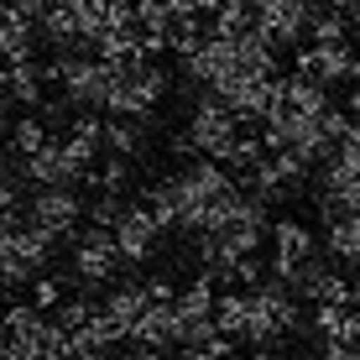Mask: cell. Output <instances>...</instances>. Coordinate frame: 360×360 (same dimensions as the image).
<instances>
[{"label": "cell", "mask_w": 360, "mask_h": 360, "mask_svg": "<svg viewBox=\"0 0 360 360\" xmlns=\"http://www.w3.org/2000/svg\"><path fill=\"white\" fill-rule=\"evenodd\" d=\"M355 47L350 42H303L292 53V73H314L324 84H340V79H355Z\"/></svg>", "instance_id": "obj_1"}, {"label": "cell", "mask_w": 360, "mask_h": 360, "mask_svg": "<svg viewBox=\"0 0 360 360\" xmlns=\"http://www.w3.org/2000/svg\"><path fill=\"white\" fill-rule=\"evenodd\" d=\"M157 235H162V225L146 214L141 198L126 204V214H120V225H115V245H120V256H126V266L152 262V256H157Z\"/></svg>", "instance_id": "obj_2"}, {"label": "cell", "mask_w": 360, "mask_h": 360, "mask_svg": "<svg viewBox=\"0 0 360 360\" xmlns=\"http://www.w3.org/2000/svg\"><path fill=\"white\" fill-rule=\"evenodd\" d=\"M21 172H27L32 188H53V183H79V167L68 162L63 141H47L42 152H32L27 162H21Z\"/></svg>", "instance_id": "obj_3"}, {"label": "cell", "mask_w": 360, "mask_h": 360, "mask_svg": "<svg viewBox=\"0 0 360 360\" xmlns=\"http://www.w3.org/2000/svg\"><path fill=\"white\" fill-rule=\"evenodd\" d=\"M0 79H6V89H11V99H16L21 110H42L47 105V73H42L37 58H27V63H6Z\"/></svg>", "instance_id": "obj_4"}, {"label": "cell", "mask_w": 360, "mask_h": 360, "mask_svg": "<svg viewBox=\"0 0 360 360\" xmlns=\"http://www.w3.org/2000/svg\"><path fill=\"white\" fill-rule=\"evenodd\" d=\"M146 308H152V297H146L141 282H126V277H120V282H110V288H105V314L120 319L126 334H136V324L146 319Z\"/></svg>", "instance_id": "obj_5"}, {"label": "cell", "mask_w": 360, "mask_h": 360, "mask_svg": "<svg viewBox=\"0 0 360 360\" xmlns=\"http://www.w3.org/2000/svg\"><path fill=\"white\" fill-rule=\"evenodd\" d=\"M141 204H146V214L157 219L162 230H178V219H183V193H178V178H152L141 188Z\"/></svg>", "instance_id": "obj_6"}, {"label": "cell", "mask_w": 360, "mask_h": 360, "mask_svg": "<svg viewBox=\"0 0 360 360\" xmlns=\"http://www.w3.org/2000/svg\"><path fill=\"white\" fill-rule=\"evenodd\" d=\"M324 251L340 262V271H360V214L350 209L345 219L324 225Z\"/></svg>", "instance_id": "obj_7"}, {"label": "cell", "mask_w": 360, "mask_h": 360, "mask_svg": "<svg viewBox=\"0 0 360 360\" xmlns=\"http://www.w3.org/2000/svg\"><path fill=\"white\" fill-rule=\"evenodd\" d=\"M319 251V235L303 225V219H271V256L282 262H308Z\"/></svg>", "instance_id": "obj_8"}, {"label": "cell", "mask_w": 360, "mask_h": 360, "mask_svg": "<svg viewBox=\"0 0 360 360\" xmlns=\"http://www.w3.org/2000/svg\"><path fill=\"white\" fill-rule=\"evenodd\" d=\"M47 141H53V126H47V115H37V110H27L21 120H11V126H6V146L21 157V162H27L32 152H42Z\"/></svg>", "instance_id": "obj_9"}, {"label": "cell", "mask_w": 360, "mask_h": 360, "mask_svg": "<svg viewBox=\"0 0 360 360\" xmlns=\"http://www.w3.org/2000/svg\"><path fill=\"white\" fill-rule=\"evenodd\" d=\"M146 141H152V131L141 126V120L131 115H110L105 120V152H120V157H141Z\"/></svg>", "instance_id": "obj_10"}, {"label": "cell", "mask_w": 360, "mask_h": 360, "mask_svg": "<svg viewBox=\"0 0 360 360\" xmlns=\"http://www.w3.org/2000/svg\"><path fill=\"white\" fill-rule=\"evenodd\" d=\"M73 334H79V345H84L89 355H110L115 345H126V340H131V334H126V324H120V319H110L105 308H99V314H94L84 329H73Z\"/></svg>", "instance_id": "obj_11"}, {"label": "cell", "mask_w": 360, "mask_h": 360, "mask_svg": "<svg viewBox=\"0 0 360 360\" xmlns=\"http://www.w3.org/2000/svg\"><path fill=\"white\" fill-rule=\"evenodd\" d=\"M131 178H136V157L110 152V157H99V167H94V172H84L79 188H110V193H126V188H131Z\"/></svg>", "instance_id": "obj_12"}, {"label": "cell", "mask_w": 360, "mask_h": 360, "mask_svg": "<svg viewBox=\"0 0 360 360\" xmlns=\"http://www.w3.org/2000/svg\"><path fill=\"white\" fill-rule=\"evenodd\" d=\"M288 105L303 110V115H324L334 99H329L324 79H314V73H288Z\"/></svg>", "instance_id": "obj_13"}, {"label": "cell", "mask_w": 360, "mask_h": 360, "mask_svg": "<svg viewBox=\"0 0 360 360\" xmlns=\"http://www.w3.org/2000/svg\"><path fill=\"white\" fill-rule=\"evenodd\" d=\"M350 11H334V6H319L308 11V42H350Z\"/></svg>", "instance_id": "obj_14"}, {"label": "cell", "mask_w": 360, "mask_h": 360, "mask_svg": "<svg viewBox=\"0 0 360 360\" xmlns=\"http://www.w3.org/2000/svg\"><path fill=\"white\" fill-rule=\"evenodd\" d=\"M245 319H251V292H245V288H225V292H219V303H214L219 334L240 340V334H245Z\"/></svg>", "instance_id": "obj_15"}, {"label": "cell", "mask_w": 360, "mask_h": 360, "mask_svg": "<svg viewBox=\"0 0 360 360\" xmlns=\"http://www.w3.org/2000/svg\"><path fill=\"white\" fill-rule=\"evenodd\" d=\"M99 308H105V297H99V292H73V297H63V303L53 308V319L73 334V329H84V324H89Z\"/></svg>", "instance_id": "obj_16"}, {"label": "cell", "mask_w": 360, "mask_h": 360, "mask_svg": "<svg viewBox=\"0 0 360 360\" xmlns=\"http://www.w3.org/2000/svg\"><path fill=\"white\" fill-rule=\"evenodd\" d=\"M209 21H214L219 37H240V32L256 27V11H251V0H225V6H219Z\"/></svg>", "instance_id": "obj_17"}, {"label": "cell", "mask_w": 360, "mask_h": 360, "mask_svg": "<svg viewBox=\"0 0 360 360\" xmlns=\"http://www.w3.org/2000/svg\"><path fill=\"white\" fill-rule=\"evenodd\" d=\"M308 308H314V314H308L314 340H340V334H345V319H350L345 303H308Z\"/></svg>", "instance_id": "obj_18"}, {"label": "cell", "mask_w": 360, "mask_h": 360, "mask_svg": "<svg viewBox=\"0 0 360 360\" xmlns=\"http://www.w3.org/2000/svg\"><path fill=\"white\" fill-rule=\"evenodd\" d=\"M63 288H68L63 277H53V271H42V277H32V303L42 308V314H53V308L63 303Z\"/></svg>", "instance_id": "obj_19"}, {"label": "cell", "mask_w": 360, "mask_h": 360, "mask_svg": "<svg viewBox=\"0 0 360 360\" xmlns=\"http://www.w3.org/2000/svg\"><path fill=\"white\" fill-rule=\"evenodd\" d=\"M141 288H146L152 303H178V292H183V288H172V277H146Z\"/></svg>", "instance_id": "obj_20"}, {"label": "cell", "mask_w": 360, "mask_h": 360, "mask_svg": "<svg viewBox=\"0 0 360 360\" xmlns=\"http://www.w3.org/2000/svg\"><path fill=\"white\" fill-rule=\"evenodd\" d=\"M319 360H360L350 340H319Z\"/></svg>", "instance_id": "obj_21"}, {"label": "cell", "mask_w": 360, "mask_h": 360, "mask_svg": "<svg viewBox=\"0 0 360 360\" xmlns=\"http://www.w3.org/2000/svg\"><path fill=\"white\" fill-rule=\"evenodd\" d=\"M47 6H53V0H11V11H16V16H27V21H42Z\"/></svg>", "instance_id": "obj_22"}, {"label": "cell", "mask_w": 360, "mask_h": 360, "mask_svg": "<svg viewBox=\"0 0 360 360\" xmlns=\"http://www.w3.org/2000/svg\"><path fill=\"white\" fill-rule=\"evenodd\" d=\"M345 110H350V115L360 120V84H355V89H350V94H345Z\"/></svg>", "instance_id": "obj_23"}, {"label": "cell", "mask_w": 360, "mask_h": 360, "mask_svg": "<svg viewBox=\"0 0 360 360\" xmlns=\"http://www.w3.org/2000/svg\"><path fill=\"white\" fill-rule=\"evenodd\" d=\"M16 105V99H11V89H6V79H0V120H6V110Z\"/></svg>", "instance_id": "obj_24"}, {"label": "cell", "mask_w": 360, "mask_h": 360, "mask_svg": "<svg viewBox=\"0 0 360 360\" xmlns=\"http://www.w3.org/2000/svg\"><path fill=\"white\" fill-rule=\"evenodd\" d=\"M350 308H360V271L350 277Z\"/></svg>", "instance_id": "obj_25"}, {"label": "cell", "mask_w": 360, "mask_h": 360, "mask_svg": "<svg viewBox=\"0 0 360 360\" xmlns=\"http://www.w3.org/2000/svg\"><path fill=\"white\" fill-rule=\"evenodd\" d=\"M319 6H334V11H350L355 0H319Z\"/></svg>", "instance_id": "obj_26"}, {"label": "cell", "mask_w": 360, "mask_h": 360, "mask_svg": "<svg viewBox=\"0 0 360 360\" xmlns=\"http://www.w3.org/2000/svg\"><path fill=\"white\" fill-rule=\"evenodd\" d=\"M350 21H355V32H360V0H355V6H350Z\"/></svg>", "instance_id": "obj_27"}, {"label": "cell", "mask_w": 360, "mask_h": 360, "mask_svg": "<svg viewBox=\"0 0 360 360\" xmlns=\"http://www.w3.org/2000/svg\"><path fill=\"white\" fill-rule=\"evenodd\" d=\"M262 360H297V355H282V350H277V355H262Z\"/></svg>", "instance_id": "obj_28"}, {"label": "cell", "mask_w": 360, "mask_h": 360, "mask_svg": "<svg viewBox=\"0 0 360 360\" xmlns=\"http://www.w3.org/2000/svg\"><path fill=\"white\" fill-rule=\"evenodd\" d=\"M11 340V329H6V319H0V345H6Z\"/></svg>", "instance_id": "obj_29"}, {"label": "cell", "mask_w": 360, "mask_h": 360, "mask_svg": "<svg viewBox=\"0 0 360 360\" xmlns=\"http://www.w3.org/2000/svg\"><path fill=\"white\" fill-rule=\"evenodd\" d=\"M0 308H6V277H0Z\"/></svg>", "instance_id": "obj_30"}]
</instances>
